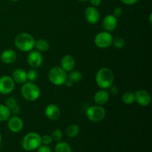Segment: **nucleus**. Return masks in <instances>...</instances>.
Listing matches in <instances>:
<instances>
[{
    "mask_svg": "<svg viewBox=\"0 0 152 152\" xmlns=\"http://www.w3.org/2000/svg\"><path fill=\"white\" fill-rule=\"evenodd\" d=\"M35 39L31 34L26 32L19 33L14 39V45L18 50L22 52H30L34 50Z\"/></svg>",
    "mask_w": 152,
    "mask_h": 152,
    "instance_id": "f257e3e1",
    "label": "nucleus"
},
{
    "mask_svg": "<svg viewBox=\"0 0 152 152\" xmlns=\"http://www.w3.org/2000/svg\"><path fill=\"white\" fill-rule=\"evenodd\" d=\"M95 81L100 89H108L114 81V74L112 70L108 68H102L96 72Z\"/></svg>",
    "mask_w": 152,
    "mask_h": 152,
    "instance_id": "f03ea898",
    "label": "nucleus"
},
{
    "mask_svg": "<svg viewBox=\"0 0 152 152\" xmlns=\"http://www.w3.org/2000/svg\"><path fill=\"white\" fill-rule=\"evenodd\" d=\"M21 94L25 100L34 102L39 98L41 91L37 84L33 82H26L22 84Z\"/></svg>",
    "mask_w": 152,
    "mask_h": 152,
    "instance_id": "7ed1b4c3",
    "label": "nucleus"
},
{
    "mask_svg": "<svg viewBox=\"0 0 152 152\" xmlns=\"http://www.w3.org/2000/svg\"><path fill=\"white\" fill-rule=\"evenodd\" d=\"M42 145L41 136L36 132H29L24 136L22 141V146L26 151L37 150Z\"/></svg>",
    "mask_w": 152,
    "mask_h": 152,
    "instance_id": "20e7f679",
    "label": "nucleus"
},
{
    "mask_svg": "<svg viewBox=\"0 0 152 152\" xmlns=\"http://www.w3.org/2000/svg\"><path fill=\"white\" fill-rule=\"evenodd\" d=\"M48 80L54 86H62L68 80V74L60 66L53 67L48 72Z\"/></svg>",
    "mask_w": 152,
    "mask_h": 152,
    "instance_id": "39448f33",
    "label": "nucleus"
},
{
    "mask_svg": "<svg viewBox=\"0 0 152 152\" xmlns=\"http://www.w3.org/2000/svg\"><path fill=\"white\" fill-rule=\"evenodd\" d=\"M105 109L101 105H91L86 110V117L92 123H99L105 119Z\"/></svg>",
    "mask_w": 152,
    "mask_h": 152,
    "instance_id": "423d86ee",
    "label": "nucleus"
},
{
    "mask_svg": "<svg viewBox=\"0 0 152 152\" xmlns=\"http://www.w3.org/2000/svg\"><path fill=\"white\" fill-rule=\"evenodd\" d=\"M113 38L114 37H112L110 32H107L105 31H101L95 36L94 43L96 47L99 48H108L112 45Z\"/></svg>",
    "mask_w": 152,
    "mask_h": 152,
    "instance_id": "0eeeda50",
    "label": "nucleus"
},
{
    "mask_svg": "<svg viewBox=\"0 0 152 152\" xmlns=\"http://www.w3.org/2000/svg\"><path fill=\"white\" fill-rule=\"evenodd\" d=\"M27 62L31 68L37 69L40 68L43 62V56L41 52L37 50H32L29 52L27 57Z\"/></svg>",
    "mask_w": 152,
    "mask_h": 152,
    "instance_id": "6e6552de",
    "label": "nucleus"
},
{
    "mask_svg": "<svg viewBox=\"0 0 152 152\" xmlns=\"http://www.w3.org/2000/svg\"><path fill=\"white\" fill-rule=\"evenodd\" d=\"M15 88V82L11 77L7 75L0 77V94L7 95L11 93Z\"/></svg>",
    "mask_w": 152,
    "mask_h": 152,
    "instance_id": "1a4fd4ad",
    "label": "nucleus"
},
{
    "mask_svg": "<svg viewBox=\"0 0 152 152\" xmlns=\"http://www.w3.org/2000/svg\"><path fill=\"white\" fill-rule=\"evenodd\" d=\"M135 102L142 107H146L150 105L151 102V96L147 91L140 89L134 94Z\"/></svg>",
    "mask_w": 152,
    "mask_h": 152,
    "instance_id": "9d476101",
    "label": "nucleus"
},
{
    "mask_svg": "<svg viewBox=\"0 0 152 152\" xmlns=\"http://www.w3.org/2000/svg\"><path fill=\"white\" fill-rule=\"evenodd\" d=\"M7 128L13 133H19L23 129L24 122L22 119L17 115L10 116V118L7 120Z\"/></svg>",
    "mask_w": 152,
    "mask_h": 152,
    "instance_id": "9b49d317",
    "label": "nucleus"
},
{
    "mask_svg": "<svg viewBox=\"0 0 152 152\" xmlns=\"http://www.w3.org/2000/svg\"><path fill=\"white\" fill-rule=\"evenodd\" d=\"M84 16L86 22L91 25H95V24L98 23L99 19H100V14H99V10L96 9V7H93V6L88 7L85 10Z\"/></svg>",
    "mask_w": 152,
    "mask_h": 152,
    "instance_id": "f8f14e48",
    "label": "nucleus"
},
{
    "mask_svg": "<svg viewBox=\"0 0 152 152\" xmlns=\"http://www.w3.org/2000/svg\"><path fill=\"white\" fill-rule=\"evenodd\" d=\"M118 25V20L117 18L113 14H108L104 17L102 22V26L105 31L107 32H112L115 31Z\"/></svg>",
    "mask_w": 152,
    "mask_h": 152,
    "instance_id": "ddd939ff",
    "label": "nucleus"
},
{
    "mask_svg": "<svg viewBox=\"0 0 152 152\" xmlns=\"http://www.w3.org/2000/svg\"><path fill=\"white\" fill-rule=\"evenodd\" d=\"M45 114L46 117L50 120H59L61 115V111L59 107L56 104H49L46 106L45 109Z\"/></svg>",
    "mask_w": 152,
    "mask_h": 152,
    "instance_id": "4468645a",
    "label": "nucleus"
},
{
    "mask_svg": "<svg viewBox=\"0 0 152 152\" xmlns=\"http://www.w3.org/2000/svg\"><path fill=\"white\" fill-rule=\"evenodd\" d=\"M76 66V61L74 56L71 55L67 54L62 56L60 61V67L66 71L67 73L73 71L75 68Z\"/></svg>",
    "mask_w": 152,
    "mask_h": 152,
    "instance_id": "2eb2a0df",
    "label": "nucleus"
},
{
    "mask_svg": "<svg viewBox=\"0 0 152 152\" xmlns=\"http://www.w3.org/2000/svg\"><path fill=\"white\" fill-rule=\"evenodd\" d=\"M110 98V94L106 89H100L94 94V101L97 105H105L108 102Z\"/></svg>",
    "mask_w": 152,
    "mask_h": 152,
    "instance_id": "dca6fc26",
    "label": "nucleus"
},
{
    "mask_svg": "<svg viewBox=\"0 0 152 152\" xmlns=\"http://www.w3.org/2000/svg\"><path fill=\"white\" fill-rule=\"evenodd\" d=\"M0 59L4 64H12L17 59V53L13 49H7L1 52Z\"/></svg>",
    "mask_w": 152,
    "mask_h": 152,
    "instance_id": "f3484780",
    "label": "nucleus"
},
{
    "mask_svg": "<svg viewBox=\"0 0 152 152\" xmlns=\"http://www.w3.org/2000/svg\"><path fill=\"white\" fill-rule=\"evenodd\" d=\"M12 79L15 83L24 84L28 81L27 79V71L22 68H16L12 73Z\"/></svg>",
    "mask_w": 152,
    "mask_h": 152,
    "instance_id": "a211bd4d",
    "label": "nucleus"
},
{
    "mask_svg": "<svg viewBox=\"0 0 152 152\" xmlns=\"http://www.w3.org/2000/svg\"><path fill=\"white\" fill-rule=\"evenodd\" d=\"M4 105L10 109L11 114L13 115H18L20 112V106L18 103L17 99L13 96H10L5 100Z\"/></svg>",
    "mask_w": 152,
    "mask_h": 152,
    "instance_id": "6ab92c4d",
    "label": "nucleus"
},
{
    "mask_svg": "<svg viewBox=\"0 0 152 152\" xmlns=\"http://www.w3.org/2000/svg\"><path fill=\"white\" fill-rule=\"evenodd\" d=\"M34 48H37V50L43 53L48 51L50 49V43L45 39H39L35 41Z\"/></svg>",
    "mask_w": 152,
    "mask_h": 152,
    "instance_id": "aec40b11",
    "label": "nucleus"
},
{
    "mask_svg": "<svg viewBox=\"0 0 152 152\" xmlns=\"http://www.w3.org/2000/svg\"><path fill=\"white\" fill-rule=\"evenodd\" d=\"M80 132V128L77 124H71L66 128L65 133L66 135L70 138L76 137Z\"/></svg>",
    "mask_w": 152,
    "mask_h": 152,
    "instance_id": "412c9836",
    "label": "nucleus"
},
{
    "mask_svg": "<svg viewBox=\"0 0 152 152\" xmlns=\"http://www.w3.org/2000/svg\"><path fill=\"white\" fill-rule=\"evenodd\" d=\"M11 116L10 109L4 104H0V122L7 121Z\"/></svg>",
    "mask_w": 152,
    "mask_h": 152,
    "instance_id": "4be33fe9",
    "label": "nucleus"
},
{
    "mask_svg": "<svg viewBox=\"0 0 152 152\" xmlns=\"http://www.w3.org/2000/svg\"><path fill=\"white\" fill-rule=\"evenodd\" d=\"M68 73L69 74H68V80H71L74 84L80 83L83 79V74L80 71L74 69Z\"/></svg>",
    "mask_w": 152,
    "mask_h": 152,
    "instance_id": "5701e85b",
    "label": "nucleus"
},
{
    "mask_svg": "<svg viewBox=\"0 0 152 152\" xmlns=\"http://www.w3.org/2000/svg\"><path fill=\"white\" fill-rule=\"evenodd\" d=\"M55 152H72L71 147L68 142L59 141L57 142V144L55 145Z\"/></svg>",
    "mask_w": 152,
    "mask_h": 152,
    "instance_id": "b1692460",
    "label": "nucleus"
},
{
    "mask_svg": "<svg viewBox=\"0 0 152 152\" xmlns=\"http://www.w3.org/2000/svg\"><path fill=\"white\" fill-rule=\"evenodd\" d=\"M122 101L126 105H132L135 102L134 93L132 91H126L122 96Z\"/></svg>",
    "mask_w": 152,
    "mask_h": 152,
    "instance_id": "393cba45",
    "label": "nucleus"
},
{
    "mask_svg": "<svg viewBox=\"0 0 152 152\" xmlns=\"http://www.w3.org/2000/svg\"><path fill=\"white\" fill-rule=\"evenodd\" d=\"M39 77V73L34 68H31L29 71H27V79L29 82H33L34 83L35 81H37L38 80Z\"/></svg>",
    "mask_w": 152,
    "mask_h": 152,
    "instance_id": "a878e982",
    "label": "nucleus"
},
{
    "mask_svg": "<svg viewBox=\"0 0 152 152\" xmlns=\"http://www.w3.org/2000/svg\"><path fill=\"white\" fill-rule=\"evenodd\" d=\"M112 45L115 48L117 49H121L124 48L125 45H126V41L123 37H117L115 38H113Z\"/></svg>",
    "mask_w": 152,
    "mask_h": 152,
    "instance_id": "bb28decb",
    "label": "nucleus"
},
{
    "mask_svg": "<svg viewBox=\"0 0 152 152\" xmlns=\"http://www.w3.org/2000/svg\"><path fill=\"white\" fill-rule=\"evenodd\" d=\"M51 137L53 141H56V142H59L61 141V140L62 139V136H63V134L62 132L60 129H55L54 131H53V132L51 133Z\"/></svg>",
    "mask_w": 152,
    "mask_h": 152,
    "instance_id": "cd10ccee",
    "label": "nucleus"
},
{
    "mask_svg": "<svg viewBox=\"0 0 152 152\" xmlns=\"http://www.w3.org/2000/svg\"><path fill=\"white\" fill-rule=\"evenodd\" d=\"M41 140H42V144L43 145H50L52 142H53V140L50 135L49 134H45L44 136L41 137Z\"/></svg>",
    "mask_w": 152,
    "mask_h": 152,
    "instance_id": "c85d7f7f",
    "label": "nucleus"
},
{
    "mask_svg": "<svg viewBox=\"0 0 152 152\" xmlns=\"http://www.w3.org/2000/svg\"><path fill=\"white\" fill-rule=\"evenodd\" d=\"M108 93L109 94L111 95H117L118 94L120 90H119V88L117 86H114V85H111L109 88H108Z\"/></svg>",
    "mask_w": 152,
    "mask_h": 152,
    "instance_id": "c756f323",
    "label": "nucleus"
},
{
    "mask_svg": "<svg viewBox=\"0 0 152 152\" xmlns=\"http://www.w3.org/2000/svg\"><path fill=\"white\" fill-rule=\"evenodd\" d=\"M123 8H121V7H115V8L114 9V11H113V15H114L116 18H117V19H118V18L121 17V16H123Z\"/></svg>",
    "mask_w": 152,
    "mask_h": 152,
    "instance_id": "7c9ffc66",
    "label": "nucleus"
},
{
    "mask_svg": "<svg viewBox=\"0 0 152 152\" xmlns=\"http://www.w3.org/2000/svg\"><path fill=\"white\" fill-rule=\"evenodd\" d=\"M37 150V152H52L50 147L47 145H41Z\"/></svg>",
    "mask_w": 152,
    "mask_h": 152,
    "instance_id": "2f4dec72",
    "label": "nucleus"
},
{
    "mask_svg": "<svg viewBox=\"0 0 152 152\" xmlns=\"http://www.w3.org/2000/svg\"><path fill=\"white\" fill-rule=\"evenodd\" d=\"M123 4H127V5H133L135 4L138 1V0H120Z\"/></svg>",
    "mask_w": 152,
    "mask_h": 152,
    "instance_id": "473e14b6",
    "label": "nucleus"
},
{
    "mask_svg": "<svg viewBox=\"0 0 152 152\" xmlns=\"http://www.w3.org/2000/svg\"><path fill=\"white\" fill-rule=\"evenodd\" d=\"M89 1H90L91 4V6L95 7L99 6L101 3H102V0H89Z\"/></svg>",
    "mask_w": 152,
    "mask_h": 152,
    "instance_id": "72a5a7b5",
    "label": "nucleus"
},
{
    "mask_svg": "<svg viewBox=\"0 0 152 152\" xmlns=\"http://www.w3.org/2000/svg\"><path fill=\"white\" fill-rule=\"evenodd\" d=\"M64 85H65V86H67L68 88H71L73 86H74V83H73L71 81V80H67L66 82H65V84H64Z\"/></svg>",
    "mask_w": 152,
    "mask_h": 152,
    "instance_id": "f704fd0d",
    "label": "nucleus"
},
{
    "mask_svg": "<svg viewBox=\"0 0 152 152\" xmlns=\"http://www.w3.org/2000/svg\"><path fill=\"white\" fill-rule=\"evenodd\" d=\"M151 17H152V13H150V15H149V23H150V25H151Z\"/></svg>",
    "mask_w": 152,
    "mask_h": 152,
    "instance_id": "c9c22d12",
    "label": "nucleus"
},
{
    "mask_svg": "<svg viewBox=\"0 0 152 152\" xmlns=\"http://www.w3.org/2000/svg\"><path fill=\"white\" fill-rule=\"evenodd\" d=\"M1 133H0V143H1Z\"/></svg>",
    "mask_w": 152,
    "mask_h": 152,
    "instance_id": "e433bc0d",
    "label": "nucleus"
},
{
    "mask_svg": "<svg viewBox=\"0 0 152 152\" xmlns=\"http://www.w3.org/2000/svg\"><path fill=\"white\" fill-rule=\"evenodd\" d=\"M78 1H89V0H78Z\"/></svg>",
    "mask_w": 152,
    "mask_h": 152,
    "instance_id": "4c0bfd02",
    "label": "nucleus"
},
{
    "mask_svg": "<svg viewBox=\"0 0 152 152\" xmlns=\"http://www.w3.org/2000/svg\"><path fill=\"white\" fill-rule=\"evenodd\" d=\"M10 1H19V0H10Z\"/></svg>",
    "mask_w": 152,
    "mask_h": 152,
    "instance_id": "58836bf2",
    "label": "nucleus"
},
{
    "mask_svg": "<svg viewBox=\"0 0 152 152\" xmlns=\"http://www.w3.org/2000/svg\"><path fill=\"white\" fill-rule=\"evenodd\" d=\"M0 152H1V151H0Z\"/></svg>",
    "mask_w": 152,
    "mask_h": 152,
    "instance_id": "ea45409f",
    "label": "nucleus"
}]
</instances>
